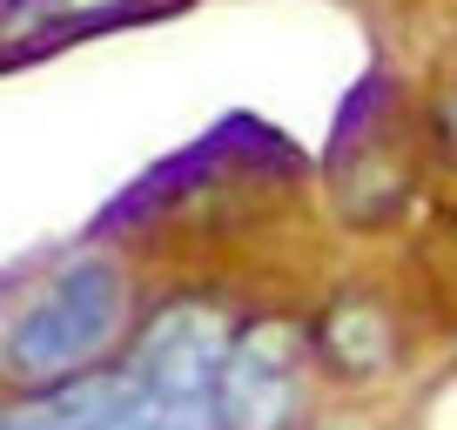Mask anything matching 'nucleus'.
<instances>
[{
  "mask_svg": "<svg viewBox=\"0 0 457 430\" xmlns=\"http://www.w3.org/2000/svg\"><path fill=\"white\" fill-rule=\"evenodd\" d=\"M121 323H129V283H121V269L108 256H68L0 323V370L14 384L61 390L108 357Z\"/></svg>",
  "mask_w": 457,
  "mask_h": 430,
  "instance_id": "obj_1",
  "label": "nucleus"
},
{
  "mask_svg": "<svg viewBox=\"0 0 457 430\" xmlns=\"http://www.w3.org/2000/svg\"><path fill=\"white\" fill-rule=\"evenodd\" d=\"M228 343H236V330L222 323V310H209V302H195V296H175L142 323L121 376L155 390V397L215 403V376H222V363H228Z\"/></svg>",
  "mask_w": 457,
  "mask_h": 430,
  "instance_id": "obj_2",
  "label": "nucleus"
},
{
  "mask_svg": "<svg viewBox=\"0 0 457 430\" xmlns=\"http://www.w3.org/2000/svg\"><path fill=\"white\" fill-rule=\"evenodd\" d=\"M296 370L303 336L283 316H256L236 330L228 363L215 376V424L222 430H283L296 410Z\"/></svg>",
  "mask_w": 457,
  "mask_h": 430,
  "instance_id": "obj_3",
  "label": "nucleus"
},
{
  "mask_svg": "<svg viewBox=\"0 0 457 430\" xmlns=\"http://www.w3.org/2000/svg\"><path fill=\"white\" fill-rule=\"evenodd\" d=\"M316 343H323L329 370L350 376V384H370L397 363V323L384 316V302L370 296H343L329 302V316L316 323Z\"/></svg>",
  "mask_w": 457,
  "mask_h": 430,
  "instance_id": "obj_4",
  "label": "nucleus"
},
{
  "mask_svg": "<svg viewBox=\"0 0 457 430\" xmlns=\"http://www.w3.org/2000/svg\"><path fill=\"white\" fill-rule=\"evenodd\" d=\"M95 430H222L215 403H182L129 384V376H101V417Z\"/></svg>",
  "mask_w": 457,
  "mask_h": 430,
  "instance_id": "obj_5",
  "label": "nucleus"
},
{
  "mask_svg": "<svg viewBox=\"0 0 457 430\" xmlns=\"http://www.w3.org/2000/svg\"><path fill=\"white\" fill-rule=\"evenodd\" d=\"M121 0H14V7H0V34H28V28H74L81 14H108Z\"/></svg>",
  "mask_w": 457,
  "mask_h": 430,
  "instance_id": "obj_6",
  "label": "nucleus"
},
{
  "mask_svg": "<svg viewBox=\"0 0 457 430\" xmlns=\"http://www.w3.org/2000/svg\"><path fill=\"white\" fill-rule=\"evenodd\" d=\"M7 430H81V424H68L61 410H47V403H41V410H21V417H7Z\"/></svg>",
  "mask_w": 457,
  "mask_h": 430,
  "instance_id": "obj_7",
  "label": "nucleus"
},
{
  "mask_svg": "<svg viewBox=\"0 0 457 430\" xmlns=\"http://www.w3.org/2000/svg\"><path fill=\"white\" fill-rule=\"evenodd\" d=\"M437 121H444V135L457 142V95H444V108H437Z\"/></svg>",
  "mask_w": 457,
  "mask_h": 430,
  "instance_id": "obj_8",
  "label": "nucleus"
}]
</instances>
